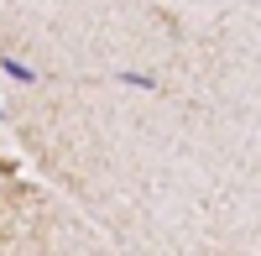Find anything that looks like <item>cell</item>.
Returning a JSON list of instances; mask_svg holds the SVG:
<instances>
[{"label": "cell", "instance_id": "cell-1", "mask_svg": "<svg viewBox=\"0 0 261 256\" xmlns=\"http://www.w3.org/2000/svg\"><path fill=\"white\" fill-rule=\"evenodd\" d=\"M0 68H6V73H11L16 84H32V79H37V73L27 68V63H16V58H0Z\"/></svg>", "mask_w": 261, "mask_h": 256}, {"label": "cell", "instance_id": "cell-2", "mask_svg": "<svg viewBox=\"0 0 261 256\" xmlns=\"http://www.w3.org/2000/svg\"><path fill=\"white\" fill-rule=\"evenodd\" d=\"M125 84H130V89H157V79H151V73H120Z\"/></svg>", "mask_w": 261, "mask_h": 256}]
</instances>
